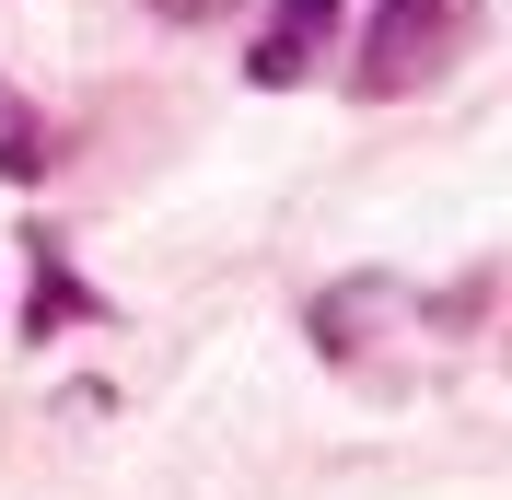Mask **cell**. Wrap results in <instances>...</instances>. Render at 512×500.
I'll use <instances>...</instances> for the list:
<instances>
[{
  "instance_id": "cell-2",
  "label": "cell",
  "mask_w": 512,
  "mask_h": 500,
  "mask_svg": "<svg viewBox=\"0 0 512 500\" xmlns=\"http://www.w3.org/2000/svg\"><path fill=\"white\" fill-rule=\"evenodd\" d=\"M303 70H315V47H303V35H280V24H268V35L245 47V82H256V94H291Z\"/></svg>"
},
{
  "instance_id": "cell-4",
  "label": "cell",
  "mask_w": 512,
  "mask_h": 500,
  "mask_svg": "<svg viewBox=\"0 0 512 500\" xmlns=\"http://www.w3.org/2000/svg\"><path fill=\"white\" fill-rule=\"evenodd\" d=\"M326 24H338V0H280V35H303V47H315Z\"/></svg>"
},
{
  "instance_id": "cell-3",
  "label": "cell",
  "mask_w": 512,
  "mask_h": 500,
  "mask_svg": "<svg viewBox=\"0 0 512 500\" xmlns=\"http://www.w3.org/2000/svg\"><path fill=\"white\" fill-rule=\"evenodd\" d=\"M70 314H94V303L70 291V268H47V280H35V303H24V326H35V338H59Z\"/></svg>"
},
{
  "instance_id": "cell-5",
  "label": "cell",
  "mask_w": 512,
  "mask_h": 500,
  "mask_svg": "<svg viewBox=\"0 0 512 500\" xmlns=\"http://www.w3.org/2000/svg\"><path fill=\"white\" fill-rule=\"evenodd\" d=\"M163 12H175V24H210V12H222V0H163Z\"/></svg>"
},
{
  "instance_id": "cell-1",
  "label": "cell",
  "mask_w": 512,
  "mask_h": 500,
  "mask_svg": "<svg viewBox=\"0 0 512 500\" xmlns=\"http://www.w3.org/2000/svg\"><path fill=\"white\" fill-rule=\"evenodd\" d=\"M466 35V0H384L373 47H361V94H408V70H443Z\"/></svg>"
}]
</instances>
